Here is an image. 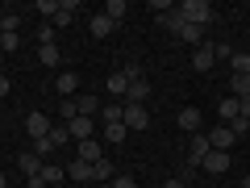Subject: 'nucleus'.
Segmentation results:
<instances>
[{
  "mask_svg": "<svg viewBox=\"0 0 250 188\" xmlns=\"http://www.w3.org/2000/svg\"><path fill=\"white\" fill-rule=\"evenodd\" d=\"M175 9H179V17H184L188 25L205 29L208 21H213V4H208V0H184V4H175Z\"/></svg>",
  "mask_w": 250,
  "mask_h": 188,
  "instance_id": "1",
  "label": "nucleus"
},
{
  "mask_svg": "<svg viewBox=\"0 0 250 188\" xmlns=\"http://www.w3.org/2000/svg\"><path fill=\"white\" fill-rule=\"evenodd\" d=\"M213 151V142H208V134H192V146H188V171H196L200 163H205V155Z\"/></svg>",
  "mask_w": 250,
  "mask_h": 188,
  "instance_id": "2",
  "label": "nucleus"
},
{
  "mask_svg": "<svg viewBox=\"0 0 250 188\" xmlns=\"http://www.w3.org/2000/svg\"><path fill=\"white\" fill-rule=\"evenodd\" d=\"M229 163H233L229 151H208L205 163H200V171H208V176H225V171H229Z\"/></svg>",
  "mask_w": 250,
  "mask_h": 188,
  "instance_id": "3",
  "label": "nucleus"
},
{
  "mask_svg": "<svg viewBox=\"0 0 250 188\" xmlns=\"http://www.w3.org/2000/svg\"><path fill=\"white\" fill-rule=\"evenodd\" d=\"M138 75H142V71H138L134 63H129L125 71H113V75H108V92H113V96H125V88H129V80H138Z\"/></svg>",
  "mask_w": 250,
  "mask_h": 188,
  "instance_id": "4",
  "label": "nucleus"
},
{
  "mask_svg": "<svg viewBox=\"0 0 250 188\" xmlns=\"http://www.w3.org/2000/svg\"><path fill=\"white\" fill-rule=\"evenodd\" d=\"M121 125H125V130H146V125H150V113H146V105H125Z\"/></svg>",
  "mask_w": 250,
  "mask_h": 188,
  "instance_id": "5",
  "label": "nucleus"
},
{
  "mask_svg": "<svg viewBox=\"0 0 250 188\" xmlns=\"http://www.w3.org/2000/svg\"><path fill=\"white\" fill-rule=\"evenodd\" d=\"M75 159H83V163H100V159H104V146H100L96 138H83V142H75Z\"/></svg>",
  "mask_w": 250,
  "mask_h": 188,
  "instance_id": "6",
  "label": "nucleus"
},
{
  "mask_svg": "<svg viewBox=\"0 0 250 188\" xmlns=\"http://www.w3.org/2000/svg\"><path fill=\"white\" fill-rule=\"evenodd\" d=\"M213 63H217L213 42H200L196 50H192V67H196V71H213Z\"/></svg>",
  "mask_w": 250,
  "mask_h": 188,
  "instance_id": "7",
  "label": "nucleus"
},
{
  "mask_svg": "<svg viewBox=\"0 0 250 188\" xmlns=\"http://www.w3.org/2000/svg\"><path fill=\"white\" fill-rule=\"evenodd\" d=\"M17 163H21V171H25V180H34L38 171L46 167V159H42V155L34 151V146H29V151H21V159H17Z\"/></svg>",
  "mask_w": 250,
  "mask_h": 188,
  "instance_id": "8",
  "label": "nucleus"
},
{
  "mask_svg": "<svg viewBox=\"0 0 250 188\" xmlns=\"http://www.w3.org/2000/svg\"><path fill=\"white\" fill-rule=\"evenodd\" d=\"M25 130H29V138L38 142V138L50 134V117H46V113H29V117H25Z\"/></svg>",
  "mask_w": 250,
  "mask_h": 188,
  "instance_id": "9",
  "label": "nucleus"
},
{
  "mask_svg": "<svg viewBox=\"0 0 250 188\" xmlns=\"http://www.w3.org/2000/svg\"><path fill=\"white\" fill-rule=\"evenodd\" d=\"M125 105H146V96H150V84L142 80V75H138V80H129V88H125Z\"/></svg>",
  "mask_w": 250,
  "mask_h": 188,
  "instance_id": "10",
  "label": "nucleus"
},
{
  "mask_svg": "<svg viewBox=\"0 0 250 188\" xmlns=\"http://www.w3.org/2000/svg\"><path fill=\"white\" fill-rule=\"evenodd\" d=\"M175 121H179V130H188V134H196V130H200V109H196V105L179 109V117H175Z\"/></svg>",
  "mask_w": 250,
  "mask_h": 188,
  "instance_id": "11",
  "label": "nucleus"
},
{
  "mask_svg": "<svg viewBox=\"0 0 250 188\" xmlns=\"http://www.w3.org/2000/svg\"><path fill=\"white\" fill-rule=\"evenodd\" d=\"M208 142H213V151H229L233 146V130L229 125H217V130H208Z\"/></svg>",
  "mask_w": 250,
  "mask_h": 188,
  "instance_id": "12",
  "label": "nucleus"
},
{
  "mask_svg": "<svg viewBox=\"0 0 250 188\" xmlns=\"http://www.w3.org/2000/svg\"><path fill=\"white\" fill-rule=\"evenodd\" d=\"M75 88H80V75H75V71H62L59 80H54V92H59L62 100H67V96H75Z\"/></svg>",
  "mask_w": 250,
  "mask_h": 188,
  "instance_id": "13",
  "label": "nucleus"
},
{
  "mask_svg": "<svg viewBox=\"0 0 250 188\" xmlns=\"http://www.w3.org/2000/svg\"><path fill=\"white\" fill-rule=\"evenodd\" d=\"M67 130H71V142H83V138H92V117H71Z\"/></svg>",
  "mask_w": 250,
  "mask_h": 188,
  "instance_id": "14",
  "label": "nucleus"
},
{
  "mask_svg": "<svg viewBox=\"0 0 250 188\" xmlns=\"http://www.w3.org/2000/svg\"><path fill=\"white\" fill-rule=\"evenodd\" d=\"M75 13H80V0H62L50 25H59V29H62V25H71V17H75Z\"/></svg>",
  "mask_w": 250,
  "mask_h": 188,
  "instance_id": "15",
  "label": "nucleus"
},
{
  "mask_svg": "<svg viewBox=\"0 0 250 188\" xmlns=\"http://www.w3.org/2000/svg\"><path fill=\"white\" fill-rule=\"evenodd\" d=\"M113 176H117L113 159H100V163H92V180H96V184H113Z\"/></svg>",
  "mask_w": 250,
  "mask_h": 188,
  "instance_id": "16",
  "label": "nucleus"
},
{
  "mask_svg": "<svg viewBox=\"0 0 250 188\" xmlns=\"http://www.w3.org/2000/svg\"><path fill=\"white\" fill-rule=\"evenodd\" d=\"M121 117H125V105H121V100L100 105V121H104V125H121Z\"/></svg>",
  "mask_w": 250,
  "mask_h": 188,
  "instance_id": "17",
  "label": "nucleus"
},
{
  "mask_svg": "<svg viewBox=\"0 0 250 188\" xmlns=\"http://www.w3.org/2000/svg\"><path fill=\"white\" fill-rule=\"evenodd\" d=\"M75 109H80V117H100V100L92 96V92H83V96H75Z\"/></svg>",
  "mask_w": 250,
  "mask_h": 188,
  "instance_id": "18",
  "label": "nucleus"
},
{
  "mask_svg": "<svg viewBox=\"0 0 250 188\" xmlns=\"http://www.w3.org/2000/svg\"><path fill=\"white\" fill-rule=\"evenodd\" d=\"M117 29V21H108L104 13H92V38H108Z\"/></svg>",
  "mask_w": 250,
  "mask_h": 188,
  "instance_id": "19",
  "label": "nucleus"
},
{
  "mask_svg": "<svg viewBox=\"0 0 250 188\" xmlns=\"http://www.w3.org/2000/svg\"><path fill=\"white\" fill-rule=\"evenodd\" d=\"M159 25H163V29H167V34H175V38H179V29H184V25H188V21H184V17H179V9H171V13H163V17H159Z\"/></svg>",
  "mask_w": 250,
  "mask_h": 188,
  "instance_id": "20",
  "label": "nucleus"
},
{
  "mask_svg": "<svg viewBox=\"0 0 250 188\" xmlns=\"http://www.w3.org/2000/svg\"><path fill=\"white\" fill-rule=\"evenodd\" d=\"M62 176H67V167H54V163H46V167L38 171V180H42L46 188H50V184H62Z\"/></svg>",
  "mask_w": 250,
  "mask_h": 188,
  "instance_id": "21",
  "label": "nucleus"
},
{
  "mask_svg": "<svg viewBox=\"0 0 250 188\" xmlns=\"http://www.w3.org/2000/svg\"><path fill=\"white\" fill-rule=\"evenodd\" d=\"M67 176H71V180H88V184H92V163L71 159V163H67Z\"/></svg>",
  "mask_w": 250,
  "mask_h": 188,
  "instance_id": "22",
  "label": "nucleus"
},
{
  "mask_svg": "<svg viewBox=\"0 0 250 188\" xmlns=\"http://www.w3.org/2000/svg\"><path fill=\"white\" fill-rule=\"evenodd\" d=\"M229 96H233V100L250 96V75H233V80H229Z\"/></svg>",
  "mask_w": 250,
  "mask_h": 188,
  "instance_id": "23",
  "label": "nucleus"
},
{
  "mask_svg": "<svg viewBox=\"0 0 250 188\" xmlns=\"http://www.w3.org/2000/svg\"><path fill=\"white\" fill-rule=\"evenodd\" d=\"M179 38H184V42L192 46V50H196V46L205 42V29H200V25H184V29H179Z\"/></svg>",
  "mask_w": 250,
  "mask_h": 188,
  "instance_id": "24",
  "label": "nucleus"
},
{
  "mask_svg": "<svg viewBox=\"0 0 250 188\" xmlns=\"http://www.w3.org/2000/svg\"><path fill=\"white\" fill-rule=\"evenodd\" d=\"M46 138H50V146H67V142H71V130H67V125H50V134H46Z\"/></svg>",
  "mask_w": 250,
  "mask_h": 188,
  "instance_id": "25",
  "label": "nucleus"
},
{
  "mask_svg": "<svg viewBox=\"0 0 250 188\" xmlns=\"http://www.w3.org/2000/svg\"><path fill=\"white\" fill-rule=\"evenodd\" d=\"M229 67H233V75H250V54H246V50H233Z\"/></svg>",
  "mask_w": 250,
  "mask_h": 188,
  "instance_id": "26",
  "label": "nucleus"
},
{
  "mask_svg": "<svg viewBox=\"0 0 250 188\" xmlns=\"http://www.w3.org/2000/svg\"><path fill=\"white\" fill-rule=\"evenodd\" d=\"M238 113H242V109H238V100H233V96H221V125H229Z\"/></svg>",
  "mask_w": 250,
  "mask_h": 188,
  "instance_id": "27",
  "label": "nucleus"
},
{
  "mask_svg": "<svg viewBox=\"0 0 250 188\" xmlns=\"http://www.w3.org/2000/svg\"><path fill=\"white\" fill-rule=\"evenodd\" d=\"M38 59H42L46 67H59V46H54V42H46V46H38Z\"/></svg>",
  "mask_w": 250,
  "mask_h": 188,
  "instance_id": "28",
  "label": "nucleus"
},
{
  "mask_svg": "<svg viewBox=\"0 0 250 188\" xmlns=\"http://www.w3.org/2000/svg\"><path fill=\"white\" fill-rule=\"evenodd\" d=\"M71 117H80V109H75V96H67V100H59V121L67 125Z\"/></svg>",
  "mask_w": 250,
  "mask_h": 188,
  "instance_id": "29",
  "label": "nucleus"
},
{
  "mask_svg": "<svg viewBox=\"0 0 250 188\" xmlns=\"http://www.w3.org/2000/svg\"><path fill=\"white\" fill-rule=\"evenodd\" d=\"M125 134H129L125 125H104V142H113V146H121V142H125Z\"/></svg>",
  "mask_w": 250,
  "mask_h": 188,
  "instance_id": "30",
  "label": "nucleus"
},
{
  "mask_svg": "<svg viewBox=\"0 0 250 188\" xmlns=\"http://www.w3.org/2000/svg\"><path fill=\"white\" fill-rule=\"evenodd\" d=\"M104 17L108 21H125V0H108V4H104Z\"/></svg>",
  "mask_w": 250,
  "mask_h": 188,
  "instance_id": "31",
  "label": "nucleus"
},
{
  "mask_svg": "<svg viewBox=\"0 0 250 188\" xmlns=\"http://www.w3.org/2000/svg\"><path fill=\"white\" fill-rule=\"evenodd\" d=\"M34 9H38V13H42V17H46V21H54V13H59V0H38Z\"/></svg>",
  "mask_w": 250,
  "mask_h": 188,
  "instance_id": "32",
  "label": "nucleus"
},
{
  "mask_svg": "<svg viewBox=\"0 0 250 188\" xmlns=\"http://www.w3.org/2000/svg\"><path fill=\"white\" fill-rule=\"evenodd\" d=\"M0 29H4V34H17V29H21V17H17V13H4V17H0Z\"/></svg>",
  "mask_w": 250,
  "mask_h": 188,
  "instance_id": "33",
  "label": "nucleus"
},
{
  "mask_svg": "<svg viewBox=\"0 0 250 188\" xmlns=\"http://www.w3.org/2000/svg\"><path fill=\"white\" fill-rule=\"evenodd\" d=\"M229 130H233V138H242V134H250V117H233V121H229Z\"/></svg>",
  "mask_w": 250,
  "mask_h": 188,
  "instance_id": "34",
  "label": "nucleus"
},
{
  "mask_svg": "<svg viewBox=\"0 0 250 188\" xmlns=\"http://www.w3.org/2000/svg\"><path fill=\"white\" fill-rule=\"evenodd\" d=\"M17 46H21V38H17V34H4V38H0V50H4V54L17 50Z\"/></svg>",
  "mask_w": 250,
  "mask_h": 188,
  "instance_id": "35",
  "label": "nucleus"
},
{
  "mask_svg": "<svg viewBox=\"0 0 250 188\" xmlns=\"http://www.w3.org/2000/svg\"><path fill=\"white\" fill-rule=\"evenodd\" d=\"M46 42H54V25H38V46H46Z\"/></svg>",
  "mask_w": 250,
  "mask_h": 188,
  "instance_id": "36",
  "label": "nucleus"
},
{
  "mask_svg": "<svg viewBox=\"0 0 250 188\" xmlns=\"http://www.w3.org/2000/svg\"><path fill=\"white\" fill-rule=\"evenodd\" d=\"M113 188H142L134 176H113Z\"/></svg>",
  "mask_w": 250,
  "mask_h": 188,
  "instance_id": "37",
  "label": "nucleus"
},
{
  "mask_svg": "<svg viewBox=\"0 0 250 188\" xmlns=\"http://www.w3.org/2000/svg\"><path fill=\"white\" fill-rule=\"evenodd\" d=\"M213 54H217V59H233V46H225V42H213Z\"/></svg>",
  "mask_w": 250,
  "mask_h": 188,
  "instance_id": "38",
  "label": "nucleus"
},
{
  "mask_svg": "<svg viewBox=\"0 0 250 188\" xmlns=\"http://www.w3.org/2000/svg\"><path fill=\"white\" fill-rule=\"evenodd\" d=\"M34 151H38V155H42V159H46V155H50L54 146H50V138H38V142H34Z\"/></svg>",
  "mask_w": 250,
  "mask_h": 188,
  "instance_id": "39",
  "label": "nucleus"
},
{
  "mask_svg": "<svg viewBox=\"0 0 250 188\" xmlns=\"http://www.w3.org/2000/svg\"><path fill=\"white\" fill-rule=\"evenodd\" d=\"M159 188H188V184H184V180H179V176H171V180H163Z\"/></svg>",
  "mask_w": 250,
  "mask_h": 188,
  "instance_id": "40",
  "label": "nucleus"
},
{
  "mask_svg": "<svg viewBox=\"0 0 250 188\" xmlns=\"http://www.w3.org/2000/svg\"><path fill=\"white\" fill-rule=\"evenodd\" d=\"M238 109H242V117H250V96H242V100H238Z\"/></svg>",
  "mask_w": 250,
  "mask_h": 188,
  "instance_id": "41",
  "label": "nucleus"
},
{
  "mask_svg": "<svg viewBox=\"0 0 250 188\" xmlns=\"http://www.w3.org/2000/svg\"><path fill=\"white\" fill-rule=\"evenodd\" d=\"M9 88H13V84H9V80H4V75H0V100L9 96Z\"/></svg>",
  "mask_w": 250,
  "mask_h": 188,
  "instance_id": "42",
  "label": "nucleus"
},
{
  "mask_svg": "<svg viewBox=\"0 0 250 188\" xmlns=\"http://www.w3.org/2000/svg\"><path fill=\"white\" fill-rule=\"evenodd\" d=\"M4 184H9V180H4V171H0V188H4Z\"/></svg>",
  "mask_w": 250,
  "mask_h": 188,
  "instance_id": "43",
  "label": "nucleus"
},
{
  "mask_svg": "<svg viewBox=\"0 0 250 188\" xmlns=\"http://www.w3.org/2000/svg\"><path fill=\"white\" fill-rule=\"evenodd\" d=\"M242 188H250V176H246V180H242Z\"/></svg>",
  "mask_w": 250,
  "mask_h": 188,
  "instance_id": "44",
  "label": "nucleus"
},
{
  "mask_svg": "<svg viewBox=\"0 0 250 188\" xmlns=\"http://www.w3.org/2000/svg\"><path fill=\"white\" fill-rule=\"evenodd\" d=\"M50 188H67V184H50Z\"/></svg>",
  "mask_w": 250,
  "mask_h": 188,
  "instance_id": "45",
  "label": "nucleus"
},
{
  "mask_svg": "<svg viewBox=\"0 0 250 188\" xmlns=\"http://www.w3.org/2000/svg\"><path fill=\"white\" fill-rule=\"evenodd\" d=\"M96 188H113V184H96Z\"/></svg>",
  "mask_w": 250,
  "mask_h": 188,
  "instance_id": "46",
  "label": "nucleus"
},
{
  "mask_svg": "<svg viewBox=\"0 0 250 188\" xmlns=\"http://www.w3.org/2000/svg\"><path fill=\"white\" fill-rule=\"evenodd\" d=\"M142 188H159V184H142Z\"/></svg>",
  "mask_w": 250,
  "mask_h": 188,
  "instance_id": "47",
  "label": "nucleus"
},
{
  "mask_svg": "<svg viewBox=\"0 0 250 188\" xmlns=\"http://www.w3.org/2000/svg\"><path fill=\"white\" fill-rule=\"evenodd\" d=\"M0 38H4V29H0Z\"/></svg>",
  "mask_w": 250,
  "mask_h": 188,
  "instance_id": "48",
  "label": "nucleus"
}]
</instances>
